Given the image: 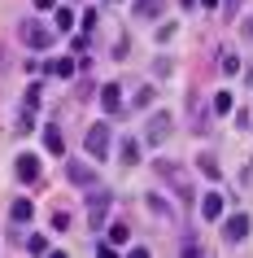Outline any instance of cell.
<instances>
[{
	"label": "cell",
	"mask_w": 253,
	"mask_h": 258,
	"mask_svg": "<svg viewBox=\"0 0 253 258\" xmlns=\"http://www.w3.org/2000/svg\"><path fill=\"white\" fill-rule=\"evenodd\" d=\"M109 206H114V192H105V188L88 192V228H92V236H101V232H105V215H109Z\"/></svg>",
	"instance_id": "1"
},
{
	"label": "cell",
	"mask_w": 253,
	"mask_h": 258,
	"mask_svg": "<svg viewBox=\"0 0 253 258\" xmlns=\"http://www.w3.org/2000/svg\"><path fill=\"white\" fill-rule=\"evenodd\" d=\"M231 109H236L231 92H218V96H214V114H231Z\"/></svg>",
	"instance_id": "20"
},
{
	"label": "cell",
	"mask_w": 253,
	"mask_h": 258,
	"mask_svg": "<svg viewBox=\"0 0 253 258\" xmlns=\"http://www.w3.org/2000/svg\"><path fill=\"white\" fill-rule=\"evenodd\" d=\"M201 175H205V179H223V166H218V158H210V153H205V158H201Z\"/></svg>",
	"instance_id": "16"
},
{
	"label": "cell",
	"mask_w": 253,
	"mask_h": 258,
	"mask_svg": "<svg viewBox=\"0 0 253 258\" xmlns=\"http://www.w3.org/2000/svg\"><path fill=\"white\" fill-rule=\"evenodd\" d=\"M27 249L31 254H48V241H44V236H27Z\"/></svg>",
	"instance_id": "24"
},
{
	"label": "cell",
	"mask_w": 253,
	"mask_h": 258,
	"mask_svg": "<svg viewBox=\"0 0 253 258\" xmlns=\"http://www.w3.org/2000/svg\"><path fill=\"white\" fill-rule=\"evenodd\" d=\"M153 96H157L153 88H140V92H135V105H140V109H148V105H153Z\"/></svg>",
	"instance_id": "23"
},
{
	"label": "cell",
	"mask_w": 253,
	"mask_h": 258,
	"mask_svg": "<svg viewBox=\"0 0 253 258\" xmlns=\"http://www.w3.org/2000/svg\"><path fill=\"white\" fill-rule=\"evenodd\" d=\"M57 0H35V9H53Z\"/></svg>",
	"instance_id": "30"
},
{
	"label": "cell",
	"mask_w": 253,
	"mask_h": 258,
	"mask_svg": "<svg viewBox=\"0 0 253 258\" xmlns=\"http://www.w3.org/2000/svg\"><path fill=\"white\" fill-rule=\"evenodd\" d=\"M57 40V27H40V22H22V44L27 48H48Z\"/></svg>",
	"instance_id": "4"
},
{
	"label": "cell",
	"mask_w": 253,
	"mask_h": 258,
	"mask_svg": "<svg viewBox=\"0 0 253 258\" xmlns=\"http://www.w3.org/2000/svg\"><path fill=\"white\" fill-rule=\"evenodd\" d=\"M53 27H57V35H61V31H70V27H74V14H70L66 5H57V18H53Z\"/></svg>",
	"instance_id": "17"
},
{
	"label": "cell",
	"mask_w": 253,
	"mask_h": 258,
	"mask_svg": "<svg viewBox=\"0 0 253 258\" xmlns=\"http://www.w3.org/2000/svg\"><path fill=\"white\" fill-rule=\"evenodd\" d=\"M140 22H148V18H157L161 14V0H135V9H131Z\"/></svg>",
	"instance_id": "13"
},
{
	"label": "cell",
	"mask_w": 253,
	"mask_h": 258,
	"mask_svg": "<svg viewBox=\"0 0 253 258\" xmlns=\"http://www.w3.org/2000/svg\"><path fill=\"white\" fill-rule=\"evenodd\" d=\"M44 149H48V153H66V140H61L57 127H44Z\"/></svg>",
	"instance_id": "15"
},
{
	"label": "cell",
	"mask_w": 253,
	"mask_h": 258,
	"mask_svg": "<svg viewBox=\"0 0 253 258\" xmlns=\"http://www.w3.org/2000/svg\"><path fill=\"white\" fill-rule=\"evenodd\" d=\"M48 75H57V79H70V75H74V70H79V61H70V57H57V61H48Z\"/></svg>",
	"instance_id": "11"
},
{
	"label": "cell",
	"mask_w": 253,
	"mask_h": 258,
	"mask_svg": "<svg viewBox=\"0 0 253 258\" xmlns=\"http://www.w3.org/2000/svg\"><path fill=\"white\" fill-rule=\"evenodd\" d=\"M249 215H231V219H223V241L227 245H236V241H244V236H249Z\"/></svg>",
	"instance_id": "5"
},
{
	"label": "cell",
	"mask_w": 253,
	"mask_h": 258,
	"mask_svg": "<svg viewBox=\"0 0 253 258\" xmlns=\"http://www.w3.org/2000/svg\"><path fill=\"white\" fill-rule=\"evenodd\" d=\"M223 210H227V197L223 192H205V197H201V219H223Z\"/></svg>",
	"instance_id": "7"
},
{
	"label": "cell",
	"mask_w": 253,
	"mask_h": 258,
	"mask_svg": "<svg viewBox=\"0 0 253 258\" xmlns=\"http://www.w3.org/2000/svg\"><path fill=\"white\" fill-rule=\"evenodd\" d=\"M101 105H105V114H122V88L118 83H105L101 88Z\"/></svg>",
	"instance_id": "9"
},
{
	"label": "cell",
	"mask_w": 253,
	"mask_h": 258,
	"mask_svg": "<svg viewBox=\"0 0 253 258\" xmlns=\"http://www.w3.org/2000/svg\"><path fill=\"white\" fill-rule=\"evenodd\" d=\"M148 210H153V215H161V219H171L175 210H171V202H161L157 192H148Z\"/></svg>",
	"instance_id": "18"
},
{
	"label": "cell",
	"mask_w": 253,
	"mask_h": 258,
	"mask_svg": "<svg viewBox=\"0 0 253 258\" xmlns=\"http://www.w3.org/2000/svg\"><path fill=\"white\" fill-rule=\"evenodd\" d=\"M240 179H244V184H253V158H249V166H244V175H240Z\"/></svg>",
	"instance_id": "29"
},
{
	"label": "cell",
	"mask_w": 253,
	"mask_h": 258,
	"mask_svg": "<svg viewBox=\"0 0 253 258\" xmlns=\"http://www.w3.org/2000/svg\"><path fill=\"white\" fill-rule=\"evenodd\" d=\"M201 5H205V9H218V5H223V0H201Z\"/></svg>",
	"instance_id": "31"
},
{
	"label": "cell",
	"mask_w": 253,
	"mask_h": 258,
	"mask_svg": "<svg viewBox=\"0 0 253 258\" xmlns=\"http://www.w3.org/2000/svg\"><path fill=\"white\" fill-rule=\"evenodd\" d=\"M218 9H223V18H227V22H231V18L240 14V0H223V5H218Z\"/></svg>",
	"instance_id": "26"
},
{
	"label": "cell",
	"mask_w": 253,
	"mask_h": 258,
	"mask_svg": "<svg viewBox=\"0 0 253 258\" xmlns=\"http://www.w3.org/2000/svg\"><path fill=\"white\" fill-rule=\"evenodd\" d=\"M40 92H44L40 83H31V88H27V101H22V109H40Z\"/></svg>",
	"instance_id": "22"
},
{
	"label": "cell",
	"mask_w": 253,
	"mask_h": 258,
	"mask_svg": "<svg viewBox=\"0 0 253 258\" xmlns=\"http://www.w3.org/2000/svg\"><path fill=\"white\" fill-rule=\"evenodd\" d=\"M105 236H109L114 245H127V236H131V232H127V223H109V228H105Z\"/></svg>",
	"instance_id": "19"
},
{
	"label": "cell",
	"mask_w": 253,
	"mask_h": 258,
	"mask_svg": "<svg viewBox=\"0 0 253 258\" xmlns=\"http://www.w3.org/2000/svg\"><path fill=\"white\" fill-rule=\"evenodd\" d=\"M66 175L74 179L79 188H92V184H96V175H92V171H88V166H83V162H70V166H66Z\"/></svg>",
	"instance_id": "10"
},
{
	"label": "cell",
	"mask_w": 253,
	"mask_h": 258,
	"mask_svg": "<svg viewBox=\"0 0 253 258\" xmlns=\"http://www.w3.org/2000/svg\"><path fill=\"white\" fill-rule=\"evenodd\" d=\"M18 132H22V136L35 132V109H22V114H18Z\"/></svg>",
	"instance_id": "21"
},
{
	"label": "cell",
	"mask_w": 253,
	"mask_h": 258,
	"mask_svg": "<svg viewBox=\"0 0 253 258\" xmlns=\"http://www.w3.org/2000/svg\"><path fill=\"white\" fill-rule=\"evenodd\" d=\"M157 175L166 179V184H171L175 188V197H184V202H192V179H188V171L179 162H171V158H161L157 162Z\"/></svg>",
	"instance_id": "2"
},
{
	"label": "cell",
	"mask_w": 253,
	"mask_h": 258,
	"mask_svg": "<svg viewBox=\"0 0 253 258\" xmlns=\"http://www.w3.org/2000/svg\"><path fill=\"white\" fill-rule=\"evenodd\" d=\"M166 136H171V114L161 109V114H153V118H148V132H144V140H148V145H161Z\"/></svg>",
	"instance_id": "6"
},
{
	"label": "cell",
	"mask_w": 253,
	"mask_h": 258,
	"mask_svg": "<svg viewBox=\"0 0 253 258\" xmlns=\"http://www.w3.org/2000/svg\"><path fill=\"white\" fill-rule=\"evenodd\" d=\"M83 145H88V158L92 162H105L109 158V122H92L88 136H83Z\"/></svg>",
	"instance_id": "3"
},
{
	"label": "cell",
	"mask_w": 253,
	"mask_h": 258,
	"mask_svg": "<svg viewBox=\"0 0 253 258\" xmlns=\"http://www.w3.org/2000/svg\"><path fill=\"white\" fill-rule=\"evenodd\" d=\"M70 228V215L66 210H53V232H66Z\"/></svg>",
	"instance_id": "25"
},
{
	"label": "cell",
	"mask_w": 253,
	"mask_h": 258,
	"mask_svg": "<svg viewBox=\"0 0 253 258\" xmlns=\"http://www.w3.org/2000/svg\"><path fill=\"white\" fill-rule=\"evenodd\" d=\"M79 22H83V27H88V31H92V27H96V22H101V14H96V9H88V14H83V18H79Z\"/></svg>",
	"instance_id": "28"
},
{
	"label": "cell",
	"mask_w": 253,
	"mask_h": 258,
	"mask_svg": "<svg viewBox=\"0 0 253 258\" xmlns=\"http://www.w3.org/2000/svg\"><path fill=\"white\" fill-rule=\"evenodd\" d=\"M31 215H35V206H31L27 197H18V202L9 206V219H14V223H31Z\"/></svg>",
	"instance_id": "12"
},
{
	"label": "cell",
	"mask_w": 253,
	"mask_h": 258,
	"mask_svg": "<svg viewBox=\"0 0 253 258\" xmlns=\"http://www.w3.org/2000/svg\"><path fill=\"white\" fill-rule=\"evenodd\" d=\"M223 75H240V61H236V57H231V53L223 57Z\"/></svg>",
	"instance_id": "27"
},
{
	"label": "cell",
	"mask_w": 253,
	"mask_h": 258,
	"mask_svg": "<svg viewBox=\"0 0 253 258\" xmlns=\"http://www.w3.org/2000/svg\"><path fill=\"white\" fill-rule=\"evenodd\" d=\"M18 179H22V184H35V179H40V158H35V153H22V158H18Z\"/></svg>",
	"instance_id": "8"
},
{
	"label": "cell",
	"mask_w": 253,
	"mask_h": 258,
	"mask_svg": "<svg viewBox=\"0 0 253 258\" xmlns=\"http://www.w3.org/2000/svg\"><path fill=\"white\" fill-rule=\"evenodd\" d=\"M118 158H122V166H135V162H140V140H122Z\"/></svg>",
	"instance_id": "14"
}]
</instances>
